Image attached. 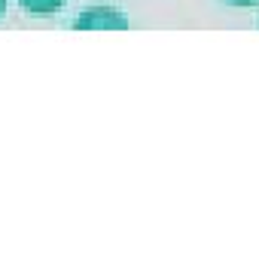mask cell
Returning <instances> with one entry per match:
<instances>
[{
	"mask_svg": "<svg viewBox=\"0 0 259 262\" xmlns=\"http://www.w3.org/2000/svg\"><path fill=\"white\" fill-rule=\"evenodd\" d=\"M73 28L76 31H125L128 21H125V15H119V12H113L107 6H98V9L82 12L73 21Z\"/></svg>",
	"mask_w": 259,
	"mask_h": 262,
	"instance_id": "obj_1",
	"label": "cell"
},
{
	"mask_svg": "<svg viewBox=\"0 0 259 262\" xmlns=\"http://www.w3.org/2000/svg\"><path fill=\"white\" fill-rule=\"evenodd\" d=\"M21 6L34 15H52L64 6V0H21Z\"/></svg>",
	"mask_w": 259,
	"mask_h": 262,
	"instance_id": "obj_2",
	"label": "cell"
},
{
	"mask_svg": "<svg viewBox=\"0 0 259 262\" xmlns=\"http://www.w3.org/2000/svg\"><path fill=\"white\" fill-rule=\"evenodd\" d=\"M229 3H235V6H256L259 0H229Z\"/></svg>",
	"mask_w": 259,
	"mask_h": 262,
	"instance_id": "obj_3",
	"label": "cell"
},
{
	"mask_svg": "<svg viewBox=\"0 0 259 262\" xmlns=\"http://www.w3.org/2000/svg\"><path fill=\"white\" fill-rule=\"evenodd\" d=\"M3 9H6V0H0V15H3Z\"/></svg>",
	"mask_w": 259,
	"mask_h": 262,
	"instance_id": "obj_4",
	"label": "cell"
}]
</instances>
